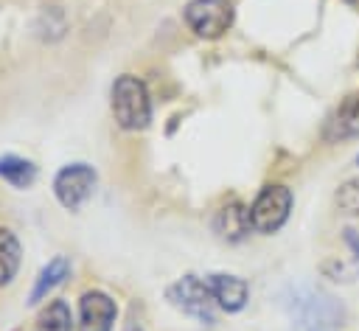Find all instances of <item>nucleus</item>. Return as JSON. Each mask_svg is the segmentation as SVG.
I'll return each mask as SVG.
<instances>
[{"instance_id": "obj_1", "label": "nucleus", "mask_w": 359, "mask_h": 331, "mask_svg": "<svg viewBox=\"0 0 359 331\" xmlns=\"http://www.w3.org/2000/svg\"><path fill=\"white\" fill-rule=\"evenodd\" d=\"M112 115L123 129H146L151 121V98L137 76H121L112 84Z\"/></svg>"}, {"instance_id": "obj_2", "label": "nucleus", "mask_w": 359, "mask_h": 331, "mask_svg": "<svg viewBox=\"0 0 359 331\" xmlns=\"http://www.w3.org/2000/svg\"><path fill=\"white\" fill-rule=\"evenodd\" d=\"M289 210H292V191L280 182H269L258 191V196L250 205V224L255 233L272 236L286 224Z\"/></svg>"}, {"instance_id": "obj_3", "label": "nucleus", "mask_w": 359, "mask_h": 331, "mask_svg": "<svg viewBox=\"0 0 359 331\" xmlns=\"http://www.w3.org/2000/svg\"><path fill=\"white\" fill-rule=\"evenodd\" d=\"M168 300H171L180 311L196 317L199 323H213V320H216V300H213V292H210L208 281H202V278H196V275H185V278H180L177 283H171V286H168Z\"/></svg>"}, {"instance_id": "obj_4", "label": "nucleus", "mask_w": 359, "mask_h": 331, "mask_svg": "<svg viewBox=\"0 0 359 331\" xmlns=\"http://www.w3.org/2000/svg\"><path fill=\"white\" fill-rule=\"evenodd\" d=\"M185 22L196 36L216 39L233 25L230 0H191L185 6Z\"/></svg>"}, {"instance_id": "obj_5", "label": "nucleus", "mask_w": 359, "mask_h": 331, "mask_svg": "<svg viewBox=\"0 0 359 331\" xmlns=\"http://www.w3.org/2000/svg\"><path fill=\"white\" fill-rule=\"evenodd\" d=\"M93 188H95V171L90 166H84V163H73V166L62 168L56 174V180H53L56 199L70 210H79L90 199Z\"/></svg>"}, {"instance_id": "obj_6", "label": "nucleus", "mask_w": 359, "mask_h": 331, "mask_svg": "<svg viewBox=\"0 0 359 331\" xmlns=\"http://www.w3.org/2000/svg\"><path fill=\"white\" fill-rule=\"evenodd\" d=\"M323 137H325L328 143H342V140L359 137V93L345 95V98L334 107V112L325 118Z\"/></svg>"}, {"instance_id": "obj_7", "label": "nucleus", "mask_w": 359, "mask_h": 331, "mask_svg": "<svg viewBox=\"0 0 359 331\" xmlns=\"http://www.w3.org/2000/svg\"><path fill=\"white\" fill-rule=\"evenodd\" d=\"M115 323V300L104 292H84L79 300V331H109Z\"/></svg>"}, {"instance_id": "obj_8", "label": "nucleus", "mask_w": 359, "mask_h": 331, "mask_svg": "<svg viewBox=\"0 0 359 331\" xmlns=\"http://www.w3.org/2000/svg\"><path fill=\"white\" fill-rule=\"evenodd\" d=\"M210 292H213V300L219 309L224 311H238L244 309L247 303V295H250V286L244 278H236V275H224V272H213L205 278Z\"/></svg>"}, {"instance_id": "obj_9", "label": "nucleus", "mask_w": 359, "mask_h": 331, "mask_svg": "<svg viewBox=\"0 0 359 331\" xmlns=\"http://www.w3.org/2000/svg\"><path fill=\"white\" fill-rule=\"evenodd\" d=\"M250 208H241L238 202H227L224 208L216 210L213 216V230L227 238V241H238L250 233Z\"/></svg>"}, {"instance_id": "obj_10", "label": "nucleus", "mask_w": 359, "mask_h": 331, "mask_svg": "<svg viewBox=\"0 0 359 331\" xmlns=\"http://www.w3.org/2000/svg\"><path fill=\"white\" fill-rule=\"evenodd\" d=\"M0 177H3L6 182L17 185V188H25V185L34 182L36 168H34L28 160H22V157L8 154V157H0Z\"/></svg>"}, {"instance_id": "obj_11", "label": "nucleus", "mask_w": 359, "mask_h": 331, "mask_svg": "<svg viewBox=\"0 0 359 331\" xmlns=\"http://www.w3.org/2000/svg\"><path fill=\"white\" fill-rule=\"evenodd\" d=\"M17 266H20V241L14 238V233L0 230V286L14 278Z\"/></svg>"}, {"instance_id": "obj_12", "label": "nucleus", "mask_w": 359, "mask_h": 331, "mask_svg": "<svg viewBox=\"0 0 359 331\" xmlns=\"http://www.w3.org/2000/svg\"><path fill=\"white\" fill-rule=\"evenodd\" d=\"M67 269H70V264H67V258H53L45 269H42V275H39V281H36V286H34V292H31V300H39L42 295H48L56 283H62V278L67 275Z\"/></svg>"}, {"instance_id": "obj_13", "label": "nucleus", "mask_w": 359, "mask_h": 331, "mask_svg": "<svg viewBox=\"0 0 359 331\" xmlns=\"http://www.w3.org/2000/svg\"><path fill=\"white\" fill-rule=\"evenodd\" d=\"M39 331H73L70 309H67L62 300H53V303L39 314Z\"/></svg>"}, {"instance_id": "obj_14", "label": "nucleus", "mask_w": 359, "mask_h": 331, "mask_svg": "<svg viewBox=\"0 0 359 331\" xmlns=\"http://www.w3.org/2000/svg\"><path fill=\"white\" fill-rule=\"evenodd\" d=\"M334 202H337L339 213H345V216H359V177L345 180V182L337 188Z\"/></svg>"}, {"instance_id": "obj_15", "label": "nucleus", "mask_w": 359, "mask_h": 331, "mask_svg": "<svg viewBox=\"0 0 359 331\" xmlns=\"http://www.w3.org/2000/svg\"><path fill=\"white\" fill-rule=\"evenodd\" d=\"M345 244L351 247V252H353V261H356V266H359V230H345Z\"/></svg>"}, {"instance_id": "obj_16", "label": "nucleus", "mask_w": 359, "mask_h": 331, "mask_svg": "<svg viewBox=\"0 0 359 331\" xmlns=\"http://www.w3.org/2000/svg\"><path fill=\"white\" fill-rule=\"evenodd\" d=\"M123 331H143V328H140V325H137V323H129V325H126V328H123Z\"/></svg>"}, {"instance_id": "obj_17", "label": "nucleus", "mask_w": 359, "mask_h": 331, "mask_svg": "<svg viewBox=\"0 0 359 331\" xmlns=\"http://www.w3.org/2000/svg\"><path fill=\"white\" fill-rule=\"evenodd\" d=\"M345 3H359V0H345Z\"/></svg>"}, {"instance_id": "obj_18", "label": "nucleus", "mask_w": 359, "mask_h": 331, "mask_svg": "<svg viewBox=\"0 0 359 331\" xmlns=\"http://www.w3.org/2000/svg\"><path fill=\"white\" fill-rule=\"evenodd\" d=\"M356 166H359V154H356Z\"/></svg>"}]
</instances>
